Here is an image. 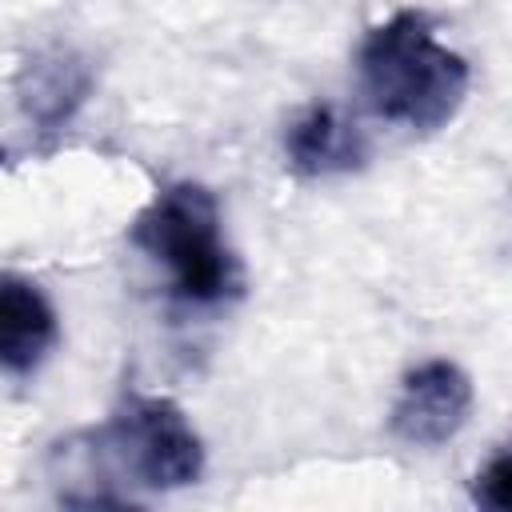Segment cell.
<instances>
[{
	"mask_svg": "<svg viewBox=\"0 0 512 512\" xmlns=\"http://www.w3.org/2000/svg\"><path fill=\"white\" fill-rule=\"evenodd\" d=\"M360 96L372 116L412 132L444 128L468 96V60L440 44L436 24L420 8H400L356 48Z\"/></svg>",
	"mask_w": 512,
	"mask_h": 512,
	"instance_id": "6da1fadb",
	"label": "cell"
},
{
	"mask_svg": "<svg viewBox=\"0 0 512 512\" xmlns=\"http://www.w3.org/2000/svg\"><path fill=\"white\" fill-rule=\"evenodd\" d=\"M60 452L64 472H84L88 480L116 472L156 492L188 488L204 472V444L180 404L148 392H124L108 424L64 440Z\"/></svg>",
	"mask_w": 512,
	"mask_h": 512,
	"instance_id": "7a4b0ae2",
	"label": "cell"
},
{
	"mask_svg": "<svg viewBox=\"0 0 512 512\" xmlns=\"http://www.w3.org/2000/svg\"><path fill=\"white\" fill-rule=\"evenodd\" d=\"M128 240L168 268L172 292L184 304L212 308L244 292V268L220 228V204L196 180L160 188L132 220Z\"/></svg>",
	"mask_w": 512,
	"mask_h": 512,
	"instance_id": "3957f363",
	"label": "cell"
},
{
	"mask_svg": "<svg viewBox=\"0 0 512 512\" xmlns=\"http://www.w3.org/2000/svg\"><path fill=\"white\" fill-rule=\"evenodd\" d=\"M472 412V380L452 360H424L416 364L396 392L388 428L396 440L412 448H432L452 440Z\"/></svg>",
	"mask_w": 512,
	"mask_h": 512,
	"instance_id": "277c9868",
	"label": "cell"
},
{
	"mask_svg": "<svg viewBox=\"0 0 512 512\" xmlns=\"http://www.w3.org/2000/svg\"><path fill=\"white\" fill-rule=\"evenodd\" d=\"M88 92H92V64L64 44L32 52L16 72L20 116L40 136H56L60 128H68L72 116L84 108Z\"/></svg>",
	"mask_w": 512,
	"mask_h": 512,
	"instance_id": "5b68a950",
	"label": "cell"
},
{
	"mask_svg": "<svg viewBox=\"0 0 512 512\" xmlns=\"http://www.w3.org/2000/svg\"><path fill=\"white\" fill-rule=\"evenodd\" d=\"M284 156L296 176H340L368 164V140L332 104H312L288 124Z\"/></svg>",
	"mask_w": 512,
	"mask_h": 512,
	"instance_id": "8992f818",
	"label": "cell"
},
{
	"mask_svg": "<svg viewBox=\"0 0 512 512\" xmlns=\"http://www.w3.org/2000/svg\"><path fill=\"white\" fill-rule=\"evenodd\" d=\"M60 336L56 324V308L48 304V296L16 276L4 272L0 280V364L8 376H28L40 368V360L52 352Z\"/></svg>",
	"mask_w": 512,
	"mask_h": 512,
	"instance_id": "52a82bcc",
	"label": "cell"
},
{
	"mask_svg": "<svg viewBox=\"0 0 512 512\" xmlns=\"http://www.w3.org/2000/svg\"><path fill=\"white\" fill-rule=\"evenodd\" d=\"M472 500L492 512H512V444L496 452L472 480Z\"/></svg>",
	"mask_w": 512,
	"mask_h": 512,
	"instance_id": "ba28073f",
	"label": "cell"
}]
</instances>
